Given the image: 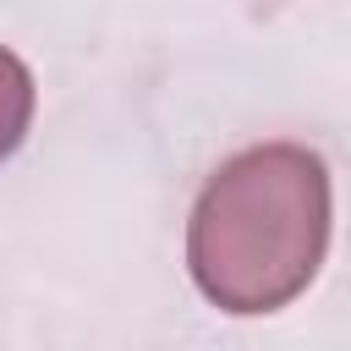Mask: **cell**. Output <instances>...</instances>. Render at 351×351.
I'll list each match as a JSON object with an SVG mask.
<instances>
[{
	"label": "cell",
	"instance_id": "cell-1",
	"mask_svg": "<svg viewBox=\"0 0 351 351\" xmlns=\"http://www.w3.org/2000/svg\"><path fill=\"white\" fill-rule=\"evenodd\" d=\"M329 247V170L302 143L225 159L192 203L186 263L219 313H274L302 296Z\"/></svg>",
	"mask_w": 351,
	"mask_h": 351
},
{
	"label": "cell",
	"instance_id": "cell-2",
	"mask_svg": "<svg viewBox=\"0 0 351 351\" xmlns=\"http://www.w3.org/2000/svg\"><path fill=\"white\" fill-rule=\"evenodd\" d=\"M27 121H33V77H27V66L0 44V165L22 148Z\"/></svg>",
	"mask_w": 351,
	"mask_h": 351
}]
</instances>
